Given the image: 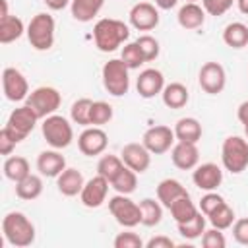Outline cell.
<instances>
[{
	"instance_id": "6da1fadb",
	"label": "cell",
	"mask_w": 248,
	"mask_h": 248,
	"mask_svg": "<svg viewBox=\"0 0 248 248\" xmlns=\"http://www.w3.org/2000/svg\"><path fill=\"white\" fill-rule=\"evenodd\" d=\"M128 37H130V27L120 19L103 17L93 27L95 46L101 52H114Z\"/></svg>"
},
{
	"instance_id": "7a4b0ae2",
	"label": "cell",
	"mask_w": 248,
	"mask_h": 248,
	"mask_svg": "<svg viewBox=\"0 0 248 248\" xmlns=\"http://www.w3.org/2000/svg\"><path fill=\"white\" fill-rule=\"evenodd\" d=\"M2 232L8 244L25 248L35 242V227L21 211H10L2 219Z\"/></svg>"
},
{
	"instance_id": "3957f363",
	"label": "cell",
	"mask_w": 248,
	"mask_h": 248,
	"mask_svg": "<svg viewBox=\"0 0 248 248\" xmlns=\"http://www.w3.org/2000/svg\"><path fill=\"white\" fill-rule=\"evenodd\" d=\"M27 39L35 50H48L54 45V19L50 14H37L27 25Z\"/></svg>"
},
{
	"instance_id": "277c9868",
	"label": "cell",
	"mask_w": 248,
	"mask_h": 248,
	"mask_svg": "<svg viewBox=\"0 0 248 248\" xmlns=\"http://www.w3.org/2000/svg\"><path fill=\"white\" fill-rule=\"evenodd\" d=\"M221 161L229 172L240 174L248 167V141L240 136H229L221 147Z\"/></svg>"
},
{
	"instance_id": "5b68a950",
	"label": "cell",
	"mask_w": 248,
	"mask_h": 248,
	"mask_svg": "<svg viewBox=\"0 0 248 248\" xmlns=\"http://www.w3.org/2000/svg\"><path fill=\"white\" fill-rule=\"evenodd\" d=\"M128 66L124 64L122 58H112L108 62H105L103 66V85L105 89L114 95V97H122L128 93L130 89V76H128Z\"/></svg>"
},
{
	"instance_id": "8992f818",
	"label": "cell",
	"mask_w": 248,
	"mask_h": 248,
	"mask_svg": "<svg viewBox=\"0 0 248 248\" xmlns=\"http://www.w3.org/2000/svg\"><path fill=\"white\" fill-rule=\"evenodd\" d=\"M41 130H43V138L46 140V143L54 149H64L74 140L72 124L60 114H50V116L43 118Z\"/></svg>"
},
{
	"instance_id": "52a82bcc",
	"label": "cell",
	"mask_w": 248,
	"mask_h": 248,
	"mask_svg": "<svg viewBox=\"0 0 248 248\" xmlns=\"http://www.w3.org/2000/svg\"><path fill=\"white\" fill-rule=\"evenodd\" d=\"M37 120H39L37 112H35L29 105H23V107H17V108H14V110L10 112L4 130L19 143V141H23V140L33 132Z\"/></svg>"
},
{
	"instance_id": "ba28073f",
	"label": "cell",
	"mask_w": 248,
	"mask_h": 248,
	"mask_svg": "<svg viewBox=\"0 0 248 248\" xmlns=\"http://www.w3.org/2000/svg\"><path fill=\"white\" fill-rule=\"evenodd\" d=\"M108 211L110 215L116 219L118 225L126 227V229H132L136 225L141 223V209H140V203L132 202L126 194H116L108 200Z\"/></svg>"
},
{
	"instance_id": "9c48e42d",
	"label": "cell",
	"mask_w": 248,
	"mask_h": 248,
	"mask_svg": "<svg viewBox=\"0 0 248 248\" xmlns=\"http://www.w3.org/2000/svg\"><path fill=\"white\" fill-rule=\"evenodd\" d=\"M60 103H62L60 93L48 85H41V87L33 89L25 99V105H29L37 112L39 118H46V116L54 114L56 108L60 107Z\"/></svg>"
},
{
	"instance_id": "30bf717a",
	"label": "cell",
	"mask_w": 248,
	"mask_h": 248,
	"mask_svg": "<svg viewBox=\"0 0 248 248\" xmlns=\"http://www.w3.org/2000/svg\"><path fill=\"white\" fill-rule=\"evenodd\" d=\"M198 81H200V87L209 93V95H217L225 89V83H227V74H225V68L219 64V62H205L202 68H200V74H198Z\"/></svg>"
},
{
	"instance_id": "8fae6325",
	"label": "cell",
	"mask_w": 248,
	"mask_h": 248,
	"mask_svg": "<svg viewBox=\"0 0 248 248\" xmlns=\"http://www.w3.org/2000/svg\"><path fill=\"white\" fill-rule=\"evenodd\" d=\"M2 89H4L6 99L8 101H14V103L25 101L27 95H29L27 79L16 68H4V72H2Z\"/></svg>"
},
{
	"instance_id": "7c38bea8",
	"label": "cell",
	"mask_w": 248,
	"mask_h": 248,
	"mask_svg": "<svg viewBox=\"0 0 248 248\" xmlns=\"http://www.w3.org/2000/svg\"><path fill=\"white\" fill-rule=\"evenodd\" d=\"M174 130H170L169 126H151L149 130H145L143 134V145L151 151V155H161V153H167L172 143H174Z\"/></svg>"
},
{
	"instance_id": "4fadbf2b",
	"label": "cell",
	"mask_w": 248,
	"mask_h": 248,
	"mask_svg": "<svg viewBox=\"0 0 248 248\" xmlns=\"http://www.w3.org/2000/svg\"><path fill=\"white\" fill-rule=\"evenodd\" d=\"M108 145V136L105 134V130H101L99 126L93 128H85L79 138H78V147L83 155L87 157H95L101 155Z\"/></svg>"
},
{
	"instance_id": "5bb4252c",
	"label": "cell",
	"mask_w": 248,
	"mask_h": 248,
	"mask_svg": "<svg viewBox=\"0 0 248 248\" xmlns=\"http://www.w3.org/2000/svg\"><path fill=\"white\" fill-rule=\"evenodd\" d=\"M108 184H110V182H108L105 176H101V174L89 178V180L83 184V190H81V194H79L81 203H83L85 207H91V209L101 207V205L105 203V200H107Z\"/></svg>"
},
{
	"instance_id": "9a60e30c",
	"label": "cell",
	"mask_w": 248,
	"mask_h": 248,
	"mask_svg": "<svg viewBox=\"0 0 248 248\" xmlns=\"http://www.w3.org/2000/svg\"><path fill=\"white\" fill-rule=\"evenodd\" d=\"M130 25L138 31H151L159 25V12L151 2H138L130 10Z\"/></svg>"
},
{
	"instance_id": "2e32d148",
	"label": "cell",
	"mask_w": 248,
	"mask_h": 248,
	"mask_svg": "<svg viewBox=\"0 0 248 248\" xmlns=\"http://www.w3.org/2000/svg\"><path fill=\"white\" fill-rule=\"evenodd\" d=\"M120 157H122L124 165L130 167L132 170H136L138 174L145 172L151 165V151L143 143H126L122 147Z\"/></svg>"
},
{
	"instance_id": "e0dca14e",
	"label": "cell",
	"mask_w": 248,
	"mask_h": 248,
	"mask_svg": "<svg viewBox=\"0 0 248 248\" xmlns=\"http://www.w3.org/2000/svg\"><path fill=\"white\" fill-rule=\"evenodd\" d=\"M192 180H194V184L200 190L213 192L223 182V170L215 163H203V165H198L196 167V170L192 174Z\"/></svg>"
},
{
	"instance_id": "ac0fdd59",
	"label": "cell",
	"mask_w": 248,
	"mask_h": 248,
	"mask_svg": "<svg viewBox=\"0 0 248 248\" xmlns=\"http://www.w3.org/2000/svg\"><path fill=\"white\" fill-rule=\"evenodd\" d=\"M170 159H172V165L176 169H180V170L196 169L198 167V161H200L198 145L196 143H190V141H178V143L172 145Z\"/></svg>"
},
{
	"instance_id": "d6986e66",
	"label": "cell",
	"mask_w": 248,
	"mask_h": 248,
	"mask_svg": "<svg viewBox=\"0 0 248 248\" xmlns=\"http://www.w3.org/2000/svg\"><path fill=\"white\" fill-rule=\"evenodd\" d=\"M136 89H138L140 97L151 99V97L159 95V93L165 89V78H163V74H161L159 70L147 68V70H143V72L138 76Z\"/></svg>"
},
{
	"instance_id": "ffe728a7",
	"label": "cell",
	"mask_w": 248,
	"mask_h": 248,
	"mask_svg": "<svg viewBox=\"0 0 248 248\" xmlns=\"http://www.w3.org/2000/svg\"><path fill=\"white\" fill-rule=\"evenodd\" d=\"M37 169L43 176H48V178H56L64 169H66V159L62 153H58L56 149H50V151H43L39 157H37Z\"/></svg>"
},
{
	"instance_id": "44dd1931",
	"label": "cell",
	"mask_w": 248,
	"mask_h": 248,
	"mask_svg": "<svg viewBox=\"0 0 248 248\" xmlns=\"http://www.w3.org/2000/svg\"><path fill=\"white\" fill-rule=\"evenodd\" d=\"M83 184H85L83 174H81L78 169H64V170H62V172L56 176V186H58V192H60L62 196H68V198L81 194Z\"/></svg>"
},
{
	"instance_id": "7402d4cb",
	"label": "cell",
	"mask_w": 248,
	"mask_h": 248,
	"mask_svg": "<svg viewBox=\"0 0 248 248\" xmlns=\"http://www.w3.org/2000/svg\"><path fill=\"white\" fill-rule=\"evenodd\" d=\"M178 25L182 29H200L205 21V10L203 6H198L196 2H186L178 10Z\"/></svg>"
},
{
	"instance_id": "603a6c76",
	"label": "cell",
	"mask_w": 248,
	"mask_h": 248,
	"mask_svg": "<svg viewBox=\"0 0 248 248\" xmlns=\"http://www.w3.org/2000/svg\"><path fill=\"white\" fill-rule=\"evenodd\" d=\"M182 196H188V192H186V188H184L178 180H174V178H165V180H161V182L157 184V200H159L161 205H165L167 209L170 207V203H172L174 200H178V198H182Z\"/></svg>"
},
{
	"instance_id": "cb8c5ba5",
	"label": "cell",
	"mask_w": 248,
	"mask_h": 248,
	"mask_svg": "<svg viewBox=\"0 0 248 248\" xmlns=\"http://www.w3.org/2000/svg\"><path fill=\"white\" fill-rule=\"evenodd\" d=\"M174 136L178 141H190V143H198L200 138H202V124L192 118V116H186V118H180L174 126Z\"/></svg>"
},
{
	"instance_id": "d4e9b609",
	"label": "cell",
	"mask_w": 248,
	"mask_h": 248,
	"mask_svg": "<svg viewBox=\"0 0 248 248\" xmlns=\"http://www.w3.org/2000/svg\"><path fill=\"white\" fill-rule=\"evenodd\" d=\"M41 194H43V180L37 174H27L23 180L16 182V196L19 200L31 202V200H37Z\"/></svg>"
},
{
	"instance_id": "484cf974",
	"label": "cell",
	"mask_w": 248,
	"mask_h": 248,
	"mask_svg": "<svg viewBox=\"0 0 248 248\" xmlns=\"http://www.w3.org/2000/svg\"><path fill=\"white\" fill-rule=\"evenodd\" d=\"M103 4L105 0H72V16L74 19L87 23L101 12Z\"/></svg>"
},
{
	"instance_id": "4316f807",
	"label": "cell",
	"mask_w": 248,
	"mask_h": 248,
	"mask_svg": "<svg viewBox=\"0 0 248 248\" xmlns=\"http://www.w3.org/2000/svg\"><path fill=\"white\" fill-rule=\"evenodd\" d=\"M23 31L27 29L23 27V21L17 16H6L0 19V43L2 45L17 41L23 35Z\"/></svg>"
},
{
	"instance_id": "83f0119b",
	"label": "cell",
	"mask_w": 248,
	"mask_h": 248,
	"mask_svg": "<svg viewBox=\"0 0 248 248\" xmlns=\"http://www.w3.org/2000/svg\"><path fill=\"white\" fill-rule=\"evenodd\" d=\"M161 95H163V103L169 108H182L188 103V89H186V85H182L178 81H172V83L165 85Z\"/></svg>"
},
{
	"instance_id": "f1b7e54d",
	"label": "cell",
	"mask_w": 248,
	"mask_h": 248,
	"mask_svg": "<svg viewBox=\"0 0 248 248\" xmlns=\"http://www.w3.org/2000/svg\"><path fill=\"white\" fill-rule=\"evenodd\" d=\"M223 41L231 48H242L248 45V27L240 21H232L223 29Z\"/></svg>"
},
{
	"instance_id": "f546056e",
	"label": "cell",
	"mask_w": 248,
	"mask_h": 248,
	"mask_svg": "<svg viewBox=\"0 0 248 248\" xmlns=\"http://www.w3.org/2000/svg\"><path fill=\"white\" fill-rule=\"evenodd\" d=\"M4 174H6V178L12 180V182L23 180L27 174H31L29 161H27L25 157H19V155L8 157V159L4 161Z\"/></svg>"
},
{
	"instance_id": "4dcf8cb0",
	"label": "cell",
	"mask_w": 248,
	"mask_h": 248,
	"mask_svg": "<svg viewBox=\"0 0 248 248\" xmlns=\"http://www.w3.org/2000/svg\"><path fill=\"white\" fill-rule=\"evenodd\" d=\"M110 186L118 192V194H132L134 190H136V186H138V172L136 170H132L130 167H122V170L110 180Z\"/></svg>"
},
{
	"instance_id": "1f68e13d",
	"label": "cell",
	"mask_w": 248,
	"mask_h": 248,
	"mask_svg": "<svg viewBox=\"0 0 248 248\" xmlns=\"http://www.w3.org/2000/svg\"><path fill=\"white\" fill-rule=\"evenodd\" d=\"M169 209H170V215H172V219H174L176 223H186V221H190L192 217H196V213H198L194 202L190 200V194H188V196H182V198H178V200H174Z\"/></svg>"
},
{
	"instance_id": "d6a6232c",
	"label": "cell",
	"mask_w": 248,
	"mask_h": 248,
	"mask_svg": "<svg viewBox=\"0 0 248 248\" xmlns=\"http://www.w3.org/2000/svg\"><path fill=\"white\" fill-rule=\"evenodd\" d=\"M140 209H141V225L145 227H155L161 223L163 219V207L161 202H155L151 198H143L140 202Z\"/></svg>"
},
{
	"instance_id": "836d02e7",
	"label": "cell",
	"mask_w": 248,
	"mask_h": 248,
	"mask_svg": "<svg viewBox=\"0 0 248 248\" xmlns=\"http://www.w3.org/2000/svg\"><path fill=\"white\" fill-rule=\"evenodd\" d=\"M176 229L180 232V236L188 238V240H194V238H200L205 231V217L202 215V211L196 213V217H192L190 221L186 223H176Z\"/></svg>"
},
{
	"instance_id": "e575fe53",
	"label": "cell",
	"mask_w": 248,
	"mask_h": 248,
	"mask_svg": "<svg viewBox=\"0 0 248 248\" xmlns=\"http://www.w3.org/2000/svg\"><path fill=\"white\" fill-rule=\"evenodd\" d=\"M91 105L93 101L87 99V97H81L78 99L72 108H70V116L74 120V124H79V126H91Z\"/></svg>"
},
{
	"instance_id": "d590c367",
	"label": "cell",
	"mask_w": 248,
	"mask_h": 248,
	"mask_svg": "<svg viewBox=\"0 0 248 248\" xmlns=\"http://www.w3.org/2000/svg\"><path fill=\"white\" fill-rule=\"evenodd\" d=\"M122 167H124L122 157H116V155H103V157L99 159V163H97V174L105 176V178L110 182V180L122 170Z\"/></svg>"
},
{
	"instance_id": "8d00e7d4",
	"label": "cell",
	"mask_w": 248,
	"mask_h": 248,
	"mask_svg": "<svg viewBox=\"0 0 248 248\" xmlns=\"http://www.w3.org/2000/svg\"><path fill=\"white\" fill-rule=\"evenodd\" d=\"M207 219H209L211 227H215V229H219V231H225V229H229V227L232 225V221H234V211H232V207H231L227 202H223L213 213L207 215Z\"/></svg>"
},
{
	"instance_id": "74e56055",
	"label": "cell",
	"mask_w": 248,
	"mask_h": 248,
	"mask_svg": "<svg viewBox=\"0 0 248 248\" xmlns=\"http://www.w3.org/2000/svg\"><path fill=\"white\" fill-rule=\"evenodd\" d=\"M112 118V107L105 101H93L91 105V126H103L110 122Z\"/></svg>"
},
{
	"instance_id": "f35d334b",
	"label": "cell",
	"mask_w": 248,
	"mask_h": 248,
	"mask_svg": "<svg viewBox=\"0 0 248 248\" xmlns=\"http://www.w3.org/2000/svg\"><path fill=\"white\" fill-rule=\"evenodd\" d=\"M120 58L124 60V64H126L130 70H136V68H140V66L145 62V58H143V54H141V50H140V46H138L136 41H134V43H128V45L122 48Z\"/></svg>"
},
{
	"instance_id": "ab89813d",
	"label": "cell",
	"mask_w": 248,
	"mask_h": 248,
	"mask_svg": "<svg viewBox=\"0 0 248 248\" xmlns=\"http://www.w3.org/2000/svg\"><path fill=\"white\" fill-rule=\"evenodd\" d=\"M136 43H138V46H140V50H141L145 62H151V60H155V58L159 56V41H157L155 37H151V35H141V37L136 39Z\"/></svg>"
},
{
	"instance_id": "60d3db41",
	"label": "cell",
	"mask_w": 248,
	"mask_h": 248,
	"mask_svg": "<svg viewBox=\"0 0 248 248\" xmlns=\"http://www.w3.org/2000/svg\"><path fill=\"white\" fill-rule=\"evenodd\" d=\"M202 244L203 248H225L227 246V240L223 236V232L219 229H209V231H203L202 234Z\"/></svg>"
},
{
	"instance_id": "b9f144b4",
	"label": "cell",
	"mask_w": 248,
	"mask_h": 248,
	"mask_svg": "<svg viewBox=\"0 0 248 248\" xmlns=\"http://www.w3.org/2000/svg\"><path fill=\"white\" fill-rule=\"evenodd\" d=\"M232 2L234 0H202V6L209 16H223L231 10Z\"/></svg>"
},
{
	"instance_id": "7bdbcfd3",
	"label": "cell",
	"mask_w": 248,
	"mask_h": 248,
	"mask_svg": "<svg viewBox=\"0 0 248 248\" xmlns=\"http://www.w3.org/2000/svg\"><path fill=\"white\" fill-rule=\"evenodd\" d=\"M223 202H225V200H223L219 194H215V192H207V194L200 200V211L207 217V215H209V213H213V211H215Z\"/></svg>"
},
{
	"instance_id": "ee69618b",
	"label": "cell",
	"mask_w": 248,
	"mask_h": 248,
	"mask_svg": "<svg viewBox=\"0 0 248 248\" xmlns=\"http://www.w3.org/2000/svg\"><path fill=\"white\" fill-rule=\"evenodd\" d=\"M114 248H143V240L136 232H120L114 238Z\"/></svg>"
},
{
	"instance_id": "f6af8a7d",
	"label": "cell",
	"mask_w": 248,
	"mask_h": 248,
	"mask_svg": "<svg viewBox=\"0 0 248 248\" xmlns=\"http://www.w3.org/2000/svg\"><path fill=\"white\" fill-rule=\"evenodd\" d=\"M232 236L238 244L248 246V219H238L232 225Z\"/></svg>"
},
{
	"instance_id": "bcb514c9",
	"label": "cell",
	"mask_w": 248,
	"mask_h": 248,
	"mask_svg": "<svg viewBox=\"0 0 248 248\" xmlns=\"http://www.w3.org/2000/svg\"><path fill=\"white\" fill-rule=\"evenodd\" d=\"M16 145H17V141L2 128V130H0V153H2V155H10Z\"/></svg>"
},
{
	"instance_id": "7dc6e473",
	"label": "cell",
	"mask_w": 248,
	"mask_h": 248,
	"mask_svg": "<svg viewBox=\"0 0 248 248\" xmlns=\"http://www.w3.org/2000/svg\"><path fill=\"white\" fill-rule=\"evenodd\" d=\"M174 240H170L169 236H153L145 242V248H174Z\"/></svg>"
},
{
	"instance_id": "c3c4849f",
	"label": "cell",
	"mask_w": 248,
	"mask_h": 248,
	"mask_svg": "<svg viewBox=\"0 0 248 248\" xmlns=\"http://www.w3.org/2000/svg\"><path fill=\"white\" fill-rule=\"evenodd\" d=\"M236 116H238V120H240L244 126L248 124V101H244V103L238 105V112H236Z\"/></svg>"
},
{
	"instance_id": "681fc988",
	"label": "cell",
	"mask_w": 248,
	"mask_h": 248,
	"mask_svg": "<svg viewBox=\"0 0 248 248\" xmlns=\"http://www.w3.org/2000/svg\"><path fill=\"white\" fill-rule=\"evenodd\" d=\"M45 4L50 10H64L68 4H72V0H45Z\"/></svg>"
},
{
	"instance_id": "f907efd6",
	"label": "cell",
	"mask_w": 248,
	"mask_h": 248,
	"mask_svg": "<svg viewBox=\"0 0 248 248\" xmlns=\"http://www.w3.org/2000/svg\"><path fill=\"white\" fill-rule=\"evenodd\" d=\"M6 16H10L8 14V0H0V19Z\"/></svg>"
},
{
	"instance_id": "816d5d0a",
	"label": "cell",
	"mask_w": 248,
	"mask_h": 248,
	"mask_svg": "<svg viewBox=\"0 0 248 248\" xmlns=\"http://www.w3.org/2000/svg\"><path fill=\"white\" fill-rule=\"evenodd\" d=\"M238 2V10L242 14H248V0H236Z\"/></svg>"
},
{
	"instance_id": "f5cc1de1",
	"label": "cell",
	"mask_w": 248,
	"mask_h": 248,
	"mask_svg": "<svg viewBox=\"0 0 248 248\" xmlns=\"http://www.w3.org/2000/svg\"><path fill=\"white\" fill-rule=\"evenodd\" d=\"M244 134H246V138H248V124L244 126Z\"/></svg>"
},
{
	"instance_id": "db71d44e",
	"label": "cell",
	"mask_w": 248,
	"mask_h": 248,
	"mask_svg": "<svg viewBox=\"0 0 248 248\" xmlns=\"http://www.w3.org/2000/svg\"><path fill=\"white\" fill-rule=\"evenodd\" d=\"M188 2H196V0H188Z\"/></svg>"
},
{
	"instance_id": "11a10c76",
	"label": "cell",
	"mask_w": 248,
	"mask_h": 248,
	"mask_svg": "<svg viewBox=\"0 0 248 248\" xmlns=\"http://www.w3.org/2000/svg\"><path fill=\"white\" fill-rule=\"evenodd\" d=\"M153 2H157V0H153Z\"/></svg>"
},
{
	"instance_id": "9f6ffc18",
	"label": "cell",
	"mask_w": 248,
	"mask_h": 248,
	"mask_svg": "<svg viewBox=\"0 0 248 248\" xmlns=\"http://www.w3.org/2000/svg\"><path fill=\"white\" fill-rule=\"evenodd\" d=\"M43 2H45V0H43Z\"/></svg>"
}]
</instances>
